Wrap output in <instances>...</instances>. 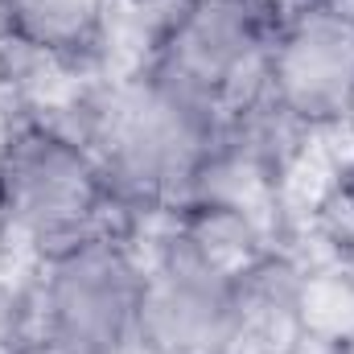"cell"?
<instances>
[{
	"label": "cell",
	"instance_id": "9c48e42d",
	"mask_svg": "<svg viewBox=\"0 0 354 354\" xmlns=\"http://www.w3.org/2000/svg\"><path fill=\"white\" fill-rule=\"evenodd\" d=\"M297 305L309 346L330 351L334 342L354 334V252L334 248L317 264H301L297 276Z\"/></svg>",
	"mask_w": 354,
	"mask_h": 354
},
{
	"label": "cell",
	"instance_id": "30bf717a",
	"mask_svg": "<svg viewBox=\"0 0 354 354\" xmlns=\"http://www.w3.org/2000/svg\"><path fill=\"white\" fill-rule=\"evenodd\" d=\"M342 227L334 231V248H351L354 252V185L346 189V198H342Z\"/></svg>",
	"mask_w": 354,
	"mask_h": 354
},
{
	"label": "cell",
	"instance_id": "52a82bcc",
	"mask_svg": "<svg viewBox=\"0 0 354 354\" xmlns=\"http://www.w3.org/2000/svg\"><path fill=\"white\" fill-rule=\"evenodd\" d=\"M301 264L284 252L264 256L235 280L223 354H305L309 338L297 305Z\"/></svg>",
	"mask_w": 354,
	"mask_h": 354
},
{
	"label": "cell",
	"instance_id": "7c38bea8",
	"mask_svg": "<svg viewBox=\"0 0 354 354\" xmlns=\"http://www.w3.org/2000/svg\"><path fill=\"white\" fill-rule=\"evenodd\" d=\"M342 128L354 136V95H351V107H346V124H342Z\"/></svg>",
	"mask_w": 354,
	"mask_h": 354
},
{
	"label": "cell",
	"instance_id": "8992f818",
	"mask_svg": "<svg viewBox=\"0 0 354 354\" xmlns=\"http://www.w3.org/2000/svg\"><path fill=\"white\" fill-rule=\"evenodd\" d=\"M231 272L202 260L174 231L145 260L136 301V354H223L231 322Z\"/></svg>",
	"mask_w": 354,
	"mask_h": 354
},
{
	"label": "cell",
	"instance_id": "277c9868",
	"mask_svg": "<svg viewBox=\"0 0 354 354\" xmlns=\"http://www.w3.org/2000/svg\"><path fill=\"white\" fill-rule=\"evenodd\" d=\"M280 17L272 0H177L140 75L227 132L260 95Z\"/></svg>",
	"mask_w": 354,
	"mask_h": 354
},
{
	"label": "cell",
	"instance_id": "3957f363",
	"mask_svg": "<svg viewBox=\"0 0 354 354\" xmlns=\"http://www.w3.org/2000/svg\"><path fill=\"white\" fill-rule=\"evenodd\" d=\"M124 214L91 149L62 124L21 115L0 145V235L37 260L120 231Z\"/></svg>",
	"mask_w": 354,
	"mask_h": 354
},
{
	"label": "cell",
	"instance_id": "5b68a950",
	"mask_svg": "<svg viewBox=\"0 0 354 354\" xmlns=\"http://www.w3.org/2000/svg\"><path fill=\"white\" fill-rule=\"evenodd\" d=\"M351 95L354 25L317 0H301L276 25L264 62L260 103L288 128L317 132L346 124Z\"/></svg>",
	"mask_w": 354,
	"mask_h": 354
},
{
	"label": "cell",
	"instance_id": "7a4b0ae2",
	"mask_svg": "<svg viewBox=\"0 0 354 354\" xmlns=\"http://www.w3.org/2000/svg\"><path fill=\"white\" fill-rule=\"evenodd\" d=\"M145 256L120 235L37 260L4 354H132Z\"/></svg>",
	"mask_w": 354,
	"mask_h": 354
},
{
	"label": "cell",
	"instance_id": "ba28073f",
	"mask_svg": "<svg viewBox=\"0 0 354 354\" xmlns=\"http://www.w3.org/2000/svg\"><path fill=\"white\" fill-rule=\"evenodd\" d=\"M111 0H0V37L54 62H83L99 50Z\"/></svg>",
	"mask_w": 354,
	"mask_h": 354
},
{
	"label": "cell",
	"instance_id": "8fae6325",
	"mask_svg": "<svg viewBox=\"0 0 354 354\" xmlns=\"http://www.w3.org/2000/svg\"><path fill=\"white\" fill-rule=\"evenodd\" d=\"M326 354H354V334H351V338H342V342H334Z\"/></svg>",
	"mask_w": 354,
	"mask_h": 354
},
{
	"label": "cell",
	"instance_id": "6da1fadb",
	"mask_svg": "<svg viewBox=\"0 0 354 354\" xmlns=\"http://www.w3.org/2000/svg\"><path fill=\"white\" fill-rule=\"evenodd\" d=\"M71 132L91 149L124 210H177L202 189L223 149L218 124L181 107L140 71L91 95Z\"/></svg>",
	"mask_w": 354,
	"mask_h": 354
}]
</instances>
